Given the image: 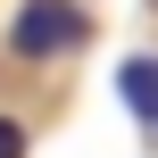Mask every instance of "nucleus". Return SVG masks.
I'll return each instance as SVG.
<instances>
[{"label":"nucleus","mask_w":158,"mask_h":158,"mask_svg":"<svg viewBox=\"0 0 158 158\" xmlns=\"http://www.w3.org/2000/svg\"><path fill=\"white\" fill-rule=\"evenodd\" d=\"M117 92H125V108H133L142 125H158V50H133V58L117 67Z\"/></svg>","instance_id":"nucleus-2"},{"label":"nucleus","mask_w":158,"mask_h":158,"mask_svg":"<svg viewBox=\"0 0 158 158\" xmlns=\"http://www.w3.org/2000/svg\"><path fill=\"white\" fill-rule=\"evenodd\" d=\"M0 158H25V125L17 117H0Z\"/></svg>","instance_id":"nucleus-3"},{"label":"nucleus","mask_w":158,"mask_h":158,"mask_svg":"<svg viewBox=\"0 0 158 158\" xmlns=\"http://www.w3.org/2000/svg\"><path fill=\"white\" fill-rule=\"evenodd\" d=\"M83 33H92V17H83L75 0H25V8H17V25H8V50L42 67V58L83 50Z\"/></svg>","instance_id":"nucleus-1"}]
</instances>
